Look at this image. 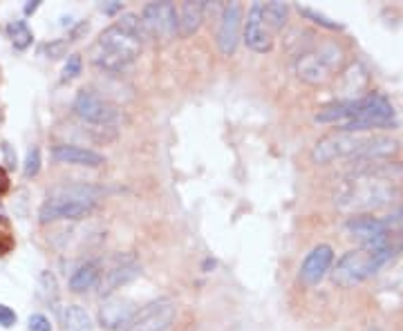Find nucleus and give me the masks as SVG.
Masks as SVG:
<instances>
[{"label":"nucleus","instance_id":"obj_32","mask_svg":"<svg viewBox=\"0 0 403 331\" xmlns=\"http://www.w3.org/2000/svg\"><path fill=\"white\" fill-rule=\"evenodd\" d=\"M7 191H9V177H7L5 168H0V195H5Z\"/></svg>","mask_w":403,"mask_h":331},{"label":"nucleus","instance_id":"obj_27","mask_svg":"<svg viewBox=\"0 0 403 331\" xmlns=\"http://www.w3.org/2000/svg\"><path fill=\"white\" fill-rule=\"evenodd\" d=\"M81 69H83L81 56H79V54H70V56H67V61H65V65H63V81L77 79V77L81 74Z\"/></svg>","mask_w":403,"mask_h":331},{"label":"nucleus","instance_id":"obj_3","mask_svg":"<svg viewBox=\"0 0 403 331\" xmlns=\"http://www.w3.org/2000/svg\"><path fill=\"white\" fill-rule=\"evenodd\" d=\"M399 251L397 244L392 242H383V244H361L358 249H352L345 253L341 260L336 262L332 271V280L334 284L348 289L358 282L368 280L374 276L383 264H387Z\"/></svg>","mask_w":403,"mask_h":331},{"label":"nucleus","instance_id":"obj_9","mask_svg":"<svg viewBox=\"0 0 403 331\" xmlns=\"http://www.w3.org/2000/svg\"><path fill=\"white\" fill-rule=\"evenodd\" d=\"M143 30H146L148 38H160L170 40L177 34V9L168 0H160V3H148L141 13Z\"/></svg>","mask_w":403,"mask_h":331},{"label":"nucleus","instance_id":"obj_14","mask_svg":"<svg viewBox=\"0 0 403 331\" xmlns=\"http://www.w3.org/2000/svg\"><path fill=\"white\" fill-rule=\"evenodd\" d=\"M137 276H139V264H137L135 257L133 255H117L110 271H106V276H104V271H101V280H99L101 293L110 296L112 291H117L119 286L133 282Z\"/></svg>","mask_w":403,"mask_h":331},{"label":"nucleus","instance_id":"obj_11","mask_svg":"<svg viewBox=\"0 0 403 331\" xmlns=\"http://www.w3.org/2000/svg\"><path fill=\"white\" fill-rule=\"evenodd\" d=\"M74 112L83 121L94 123V125H110L119 119V110L114 108L110 101L85 90L79 92V96L74 99Z\"/></svg>","mask_w":403,"mask_h":331},{"label":"nucleus","instance_id":"obj_21","mask_svg":"<svg viewBox=\"0 0 403 331\" xmlns=\"http://www.w3.org/2000/svg\"><path fill=\"white\" fill-rule=\"evenodd\" d=\"M63 327L67 331H94V322L90 313L81 305H67L63 311Z\"/></svg>","mask_w":403,"mask_h":331},{"label":"nucleus","instance_id":"obj_8","mask_svg":"<svg viewBox=\"0 0 403 331\" xmlns=\"http://www.w3.org/2000/svg\"><path fill=\"white\" fill-rule=\"evenodd\" d=\"M394 110L390 101L381 94H368L363 99H356L354 117L348 123H341L338 130L350 133H368L372 128H394Z\"/></svg>","mask_w":403,"mask_h":331},{"label":"nucleus","instance_id":"obj_24","mask_svg":"<svg viewBox=\"0 0 403 331\" xmlns=\"http://www.w3.org/2000/svg\"><path fill=\"white\" fill-rule=\"evenodd\" d=\"M40 293L48 302H56L59 300V284H56V278L52 276L50 271L40 273Z\"/></svg>","mask_w":403,"mask_h":331},{"label":"nucleus","instance_id":"obj_4","mask_svg":"<svg viewBox=\"0 0 403 331\" xmlns=\"http://www.w3.org/2000/svg\"><path fill=\"white\" fill-rule=\"evenodd\" d=\"M141 43L143 40L123 32L121 27L114 23V25L106 27V30L99 34V38L92 43L90 59L101 69L121 72L137 61V56L141 52Z\"/></svg>","mask_w":403,"mask_h":331},{"label":"nucleus","instance_id":"obj_17","mask_svg":"<svg viewBox=\"0 0 403 331\" xmlns=\"http://www.w3.org/2000/svg\"><path fill=\"white\" fill-rule=\"evenodd\" d=\"M52 157L59 164H72V166H90V168H96V166H104V155H99L90 148H81V146H56L52 150Z\"/></svg>","mask_w":403,"mask_h":331},{"label":"nucleus","instance_id":"obj_23","mask_svg":"<svg viewBox=\"0 0 403 331\" xmlns=\"http://www.w3.org/2000/svg\"><path fill=\"white\" fill-rule=\"evenodd\" d=\"M298 11H300L305 18H309L311 23L325 27V30H343V25H341V23H336V21H332V18L323 16V13H319V11L311 9V7H298Z\"/></svg>","mask_w":403,"mask_h":331},{"label":"nucleus","instance_id":"obj_30","mask_svg":"<svg viewBox=\"0 0 403 331\" xmlns=\"http://www.w3.org/2000/svg\"><path fill=\"white\" fill-rule=\"evenodd\" d=\"M3 155H5V162H7V166H9V168H16V164H18V162H16V150H13L7 141L3 143Z\"/></svg>","mask_w":403,"mask_h":331},{"label":"nucleus","instance_id":"obj_19","mask_svg":"<svg viewBox=\"0 0 403 331\" xmlns=\"http://www.w3.org/2000/svg\"><path fill=\"white\" fill-rule=\"evenodd\" d=\"M101 280V267L99 262L90 260V262H83L81 267H77V271L72 273L70 278V289L74 293H83L92 289V286H96Z\"/></svg>","mask_w":403,"mask_h":331},{"label":"nucleus","instance_id":"obj_26","mask_svg":"<svg viewBox=\"0 0 403 331\" xmlns=\"http://www.w3.org/2000/svg\"><path fill=\"white\" fill-rule=\"evenodd\" d=\"M23 170H25V177H36L38 172H40V148H38V146H34V148L27 150Z\"/></svg>","mask_w":403,"mask_h":331},{"label":"nucleus","instance_id":"obj_31","mask_svg":"<svg viewBox=\"0 0 403 331\" xmlns=\"http://www.w3.org/2000/svg\"><path fill=\"white\" fill-rule=\"evenodd\" d=\"M119 9H121V3H119V0H110V3H104V5H101V11L108 13V16H112V13H117Z\"/></svg>","mask_w":403,"mask_h":331},{"label":"nucleus","instance_id":"obj_13","mask_svg":"<svg viewBox=\"0 0 403 331\" xmlns=\"http://www.w3.org/2000/svg\"><path fill=\"white\" fill-rule=\"evenodd\" d=\"M332 262H334V249L329 247V244H319V247H314L300 264V273H298L300 282L305 286L319 284L327 276Z\"/></svg>","mask_w":403,"mask_h":331},{"label":"nucleus","instance_id":"obj_1","mask_svg":"<svg viewBox=\"0 0 403 331\" xmlns=\"http://www.w3.org/2000/svg\"><path fill=\"white\" fill-rule=\"evenodd\" d=\"M403 166L377 164V159L363 164L343 179L334 193V204L341 211H374L383 208L401 195Z\"/></svg>","mask_w":403,"mask_h":331},{"label":"nucleus","instance_id":"obj_7","mask_svg":"<svg viewBox=\"0 0 403 331\" xmlns=\"http://www.w3.org/2000/svg\"><path fill=\"white\" fill-rule=\"evenodd\" d=\"M341 63H343V50L336 43H325L321 47L298 54L296 74L302 83L323 85L325 81L332 79V74L341 67Z\"/></svg>","mask_w":403,"mask_h":331},{"label":"nucleus","instance_id":"obj_28","mask_svg":"<svg viewBox=\"0 0 403 331\" xmlns=\"http://www.w3.org/2000/svg\"><path fill=\"white\" fill-rule=\"evenodd\" d=\"M27 327H30V331H52L50 318L43 313H32L30 320H27Z\"/></svg>","mask_w":403,"mask_h":331},{"label":"nucleus","instance_id":"obj_20","mask_svg":"<svg viewBox=\"0 0 403 331\" xmlns=\"http://www.w3.org/2000/svg\"><path fill=\"white\" fill-rule=\"evenodd\" d=\"M354 110H356V101L341 99L332 106H325L319 114H316V121H321V123H336V121L348 123L354 117Z\"/></svg>","mask_w":403,"mask_h":331},{"label":"nucleus","instance_id":"obj_15","mask_svg":"<svg viewBox=\"0 0 403 331\" xmlns=\"http://www.w3.org/2000/svg\"><path fill=\"white\" fill-rule=\"evenodd\" d=\"M240 27H242V5L228 3L222 11V23L218 30V47L224 56H231L238 50Z\"/></svg>","mask_w":403,"mask_h":331},{"label":"nucleus","instance_id":"obj_12","mask_svg":"<svg viewBox=\"0 0 403 331\" xmlns=\"http://www.w3.org/2000/svg\"><path fill=\"white\" fill-rule=\"evenodd\" d=\"M348 233L352 237H356L361 244H383V242H390V222L387 220H379V218H372V215H354V218L348 220L345 224Z\"/></svg>","mask_w":403,"mask_h":331},{"label":"nucleus","instance_id":"obj_2","mask_svg":"<svg viewBox=\"0 0 403 331\" xmlns=\"http://www.w3.org/2000/svg\"><path fill=\"white\" fill-rule=\"evenodd\" d=\"M399 143L390 137L383 135H363V133H350V130H336L329 133L323 139L316 141L311 148V162L314 164H332L334 159H343V157H354V159H381L397 152Z\"/></svg>","mask_w":403,"mask_h":331},{"label":"nucleus","instance_id":"obj_29","mask_svg":"<svg viewBox=\"0 0 403 331\" xmlns=\"http://www.w3.org/2000/svg\"><path fill=\"white\" fill-rule=\"evenodd\" d=\"M16 320H18V315L13 313V309H9L7 305H0V327L9 329L16 325Z\"/></svg>","mask_w":403,"mask_h":331},{"label":"nucleus","instance_id":"obj_6","mask_svg":"<svg viewBox=\"0 0 403 331\" xmlns=\"http://www.w3.org/2000/svg\"><path fill=\"white\" fill-rule=\"evenodd\" d=\"M96 195L99 189H94V186H61L40 206L38 220L40 224H50L56 220H81L96 208Z\"/></svg>","mask_w":403,"mask_h":331},{"label":"nucleus","instance_id":"obj_22","mask_svg":"<svg viewBox=\"0 0 403 331\" xmlns=\"http://www.w3.org/2000/svg\"><path fill=\"white\" fill-rule=\"evenodd\" d=\"M7 34H9L11 45L16 50H21V52L30 47L32 40H34V32L30 30V25H27L25 21H11L7 25Z\"/></svg>","mask_w":403,"mask_h":331},{"label":"nucleus","instance_id":"obj_33","mask_svg":"<svg viewBox=\"0 0 403 331\" xmlns=\"http://www.w3.org/2000/svg\"><path fill=\"white\" fill-rule=\"evenodd\" d=\"M38 7H40V0H30V3L25 5V13H27V16H30V13H34Z\"/></svg>","mask_w":403,"mask_h":331},{"label":"nucleus","instance_id":"obj_16","mask_svg":"<svg viewBox=\"0 0 403 331\" xmlns=\"http://www.w3.org/2000/svg\"><path fill=\"white\" fill-rule=\"evenodd\" d=\"M135 315V305L128 298H119V296H108L104 302H101L99 309V320L106 329L117 331V329H126V325L131 322V318Z\"/></svg>","mask_w":403,"mask_h":331},{"label":"nucleus","instance_id":"obj_10","mask_svg":"<svg viewBox=\"0 0 403 331\" xmlns=\"http://www.w3.org/2000/svg\"><path fill=\"white\" fill-rule=\"evenodd\" d=\"M172 320H175V305L168 298H160L135 311L123 331H166Z\"/></svg>","mask_w":403,"mask_h":331},{"label":"nucleus","instance_id":"obj_18","mask_svg":"<svg viewBox=\"0 0 403 331\" xmlns=\"http://www.w3.org/2000/svg\"><path fill=\"white\" fill-rule=\"evenodd\" d=\"M204 11H206V0H189L184 3L182 11L177 13V34L182 38L193 36L202 21H204Z\"/></svg>","mask_w":403,"mask_h":331},{"label":"nucleus","instance_id":"obj_25","mask_svg":"<svg viewBox=\"0 0 403 331\" xmlns=\"http://www.w3.org/2000/svg\"><path fill=\"white\" fill-rule=\"evenodd\" d=\"M67 45H70L67 38H56V40L45 43V45H40V54L45 56V59H61V56L67 54Z\"/></svg>","mask_w":403,"mask_h":331},{"label":"nucleus","instance_id":"obj_5","mask_svg":"<svg viewBox=\"0 0 403 331\" xmlns=\"http://www.w3.org/2000/svg\"><path fill=\"white\" fill-rule=\"evenodd\" d=\"M289 5L280 0L271 3H253L247 13V25H244V43L258 54L271 52L273 38L285 27Z\"/></svg>","mask_w":403,"mask_h":331}]
</instances>
